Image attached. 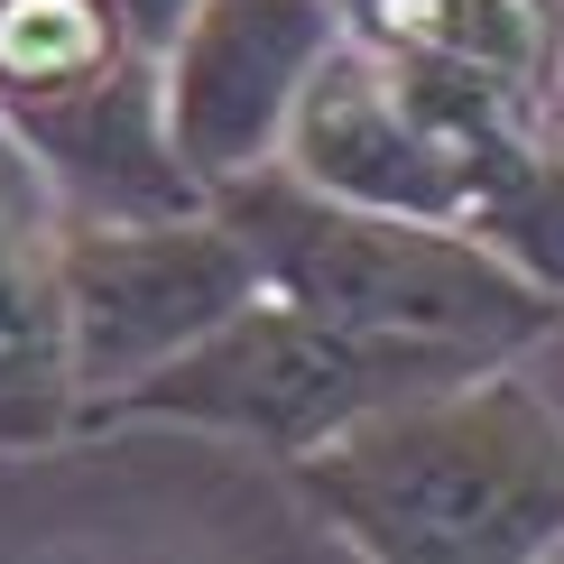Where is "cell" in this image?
Instances as JSON below:
<instances>
[{
  "mask_svg": "<svg viewBox=\"0 0 564 564\" xmlns=\"http://www.w3.org/2000/svg\"><path fill=\"white\" fill-rule=\"evenodd\" d=\"M0 111L37 149L56 214H185L214 185L176 158L167 56L121 0H0Z\"/></svg>",
  "mask_w": 564,
  "mask_h": 564,
  "instance_id": "cell-3",
  "label": "cell"
},
{
  "mask_svg": "<svg viewBox=\"0 0 564 564\" xmlns=\"http://www.w3.org/2000/svg\"><path fill=\"white\" fill-rule=\"evenodd\" d=\"M351 29L444 75H473L536 121L564 84V0H370Z\"/></svg>",
  "mask_w": 564,
  "mask_h": 564,
  "instance_id": "cell-9",
  "label": "cell"
},
{
  "mask_svg": "<svg viewBox=\"0 0 564 564\" xmlns=\"http://www.w3.org/2000/svg\"><path fill=\"white\" fill-rule=\"evenodd\" d=\"M473 231L519 278H536L564 305V130H536L519 158L473 195Z\"/></svg>",
  "mask_w": 564,
  "mask_h": 564,
  "instance_id": "cell-10",
  "label": "cell"
},
{
  "mask_svg": "<svg viewBox=\"0 0 564 564\" xmlns=\"http://www.w3.org/2000/svg\"><path fill=\"white\" fill-rule=\"evenodd\" d=\"M10 223H65V214H56V185H46L37 149L10 130V111H0V231Z\"/></svg>",
  "mask_w": 564,
  "mask_h": 564,
  "instance_id": "cell-11",
  "label": "cell"
},
{
  "mask_svg": "<svg viewBox=\"0 0 564 564\" xmlns=\"http://www.w3.org/2000/svg\"><path fill=\"white\" fill-rule=\"evenodd\" d=\"M65 296H75V361H84V426H102L121 398L241 315L269 288L250 231L214 195L185 214H93L56 231Z\"/></svg>",
  "mask_w": 564,
  "mask_h": 564,
  "instance_id": "cell-5",
  "label": "cell"
},
{
  "mask_svg": "<svg viewBox=\"0 0 564 564\" xmlns=\"http://www.w3.org/2000/svg\"><path fill=\"white\" fill-rule=\"evenodd\" d=\"M305 509L370 564L564 555V408L519 361L380 398L288 463Z\"/></svg>",
  "mask_w": 564,
  "mask_h": 564,
  "instance_id": "cell-1",
  "label": "cell"
},
{
  "mask_svg": "<svg viewBox=\"0 0 564 564\" xmlns=\"http://www.w3.org/2000/svg\"><path fill=\"white\" fill-rule=\"evenodd\" d=\"M351 37L343 0H195L167 46V130L204 185H231L288 149V121L324 56Z\"/></svg>",
  "mask_w": 564,
  "mask_h": 564,
  "instance_id": "cell-6",
  "label": "cell"
},
{
  "mask_svg": "<svg viewBox=\"0 0 564 564\" xmlns=\"http://www.w3.org/2000/svg\"><path fill=\"white\" fill-rule=\"evenodd\" d=\"M121 19H130V29L158 46V56H167V46H176V29L195 19V0H121Z\"/></svg>",
  "mask_w": 564,
  "mask_h": 564,
  "instance_id": "cell-12",
  "label": "cell"
},
{
  "mask_svg": "<svg viewBox=\"0 0 564 564\" xmlns=\"http://www.w3.org/2000/svg\"><path fill=\"white\" fill-rule=\"evenodd\" d=\"M56 231L65 223L0 231V454H56L65 435H84V361Z\"/></svg>",
  "mask_w": 564,
  "mask_h": 564,
  "instance_id": "cell-8",
  "label": "cell"
},
{
  "mask_svg": "<svg viewBox=\"0 0 564 564\" xmlns=\"http://www.w3.org/2000/svg\"><path fill=\"white\" fill-rule=\"evenodd\" d=\"M435 380H463V370H444L435 351L351 334V324L315 315V305L260 288L204 343L158 361L102 426H195V435H241L260 454L296 463L305 444L343 435L380 398H408V389H435Z\"/></svg>",
  "mask_w": 564,
  "mask_h": 564,
  "instance_id": "cell-4",
  "label": "cell"
},
{
  "mask_svg": "<svg viewBox=\"0 0 564 564\" xmlns=\"http://www.w3.org/2000/svg\"><path fill=\"white\" fill-rule=\"evenodd\" d=\"M343 10H351V19H361V10H370V0H343Z\"/></svg>",
  "mask_w": 564,
  "mask_h": 564,
  "instance_id": "cell-13",
  "label": "cell"
},
{
  "mask_svg": "<svg viewBox=\"0 0 564 564\" xmlns=\"http://www.w3.org/2000/svg\"><path fill=\"white\" fill-rule=\"evenodd\" d=\"M214 204L250 231L260 278L278 296L315 305V315L380 334L408 351H435L444 370H490L519 361L528 343L555 334L564 305L519 278L473 223H435V214H380V204H343L324 185H305L296 167H250L214 185Z\"/></svg>",
  "mask_w": 564,
  "mask_h": 564,
  "instance_id": "cell-2",
  "label": "cell"
},
{
  "mask_svg": "<svg viewBox=\"0 0 564 564\" xmlns=\"http://www.w3.org/2000/svg\"><path fill=\"white\" fill-rule=\"evenodd\" d=\"M278 167H296L305 185H324V195H343V204L435 214V223H473V195H481L473 158L398 93L389 56L361 29H351L334 56H324V75L305 84Z\"/></svg>",
  "mask_w": 564,
  "mask_h": 564,
  "instance_id": "cell-7",
  "label": "cell"
}]
</instances>
